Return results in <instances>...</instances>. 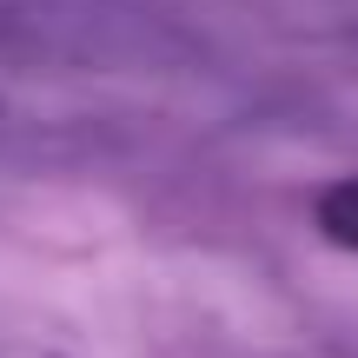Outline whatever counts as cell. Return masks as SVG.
<instances>
[{
    "mask_svg": "<svg viewBox=\"0 0 358 358\" xmlns=\"http://www.w3.org/2000/svg\"><path fill=\"white\" fill-rule=\"evenodd\" d=\"M319 232L332 245H345V252H358V173L338 179V186L319 199Z\"/></svg>",
    "mask_w": 358,
    "mask_h": 358,
    "instance_id": "cell-1",
    "label": "cell"
}]
</instances>
